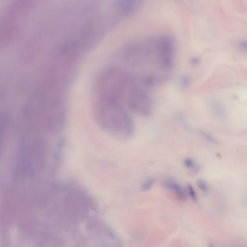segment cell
Instances as JSON below:
<instances>
[{
    "label": "cell",
    "instance_id": "obj_10",
    "mask_svg": "<svg viewBox=\"0 0 247 247\" xmlns=\"http://www.w3.org/2000/svg\"><path fill=\"white\" fill-rule=\"evenodd\" d=\"M197 131V133H199V134L200 135V136H201L203 138H205L207 140H209L212 143H217V140L214 137H213L212 136L209 134V133L205 132L204 131L201 130H198Z\"/></svg>",
    "mask_w": 247,
    "mask_h": 247
},
{
    "label": "cell",
    "instance_id": "obj_6",
    "mask_svg": "<svg viewBox=\"0 0 247 247\" xmlns=\"http://www.w3.org/2000/svg\"><path fill=\"white\" fill-rule=\"evenodd\" d=\"M210 108L212 113L218 118L222 119L226 117V110L225 107L218 100H212L210 102Z\"/></svg>",
    "mask_w": 247,
    "mask_h": 247
},
{
    "label": "cell",
    "instance_id": "obj_4",
    "mask_svg": "<svg viewBox=\"0 0 247 247\" xmlns=\"http://www.w3.org/2000/svg\"><path fill=\"white\" fill-rule=\"evenodd\" d=\"M145 0H115L114 2V13L121 21L139 11Z\"/></svg>",
    "mask_w": 247,
    "mask_h": 247
},
{
    "label": "cell",
    "instance_id": "obj_3",
    "mask_svg": "<svg viewBox=\"0 0 247 247\" xmlns=\"http://www.w3.org/2000/svg\"><path fill=\"white\" fill-rule=\"evenodd\" d=\"M148 89L139 81L128 98L127 104V109L143 117H150L152 114L153 104Z\"/></svg>",
    "mask_w": 247,
    "mask_h": 247
},
{
    "label": "cell",
    "instance_id": "obj_1",
    "mask_svg": "<svg viewBox=\"0 0 247 247\" xmlns=\"http://www.w3.org/2000/svg\"><path fill=\"white\" fill-rule=\"evenodd\" d=\"M176 43L170 35L161 34L131 41L118 50L123 67L150 89L170 79L175 65Z\"/></svg>",
    "mask_w": 247,
    "mask_h": 247
},
{
    "label": "cell",
    "instance_id": "obj_11",
    "mask_svg": "<svg viewBox=\"0 0 247 247\" xmlns=\"http://www.w3.org/2000/svg\"><path fill=\"white\" fill-rule=\"evenodd\" d=\"M196 185L198 187L204 192H207L209 190V186L205 181L203 179H199L196 182Z\"/></svg>",
    "mask_w": 247,
    "mask_h": 247
},
{
    "label": "cell",
    "instance_id": "obj_8",
    "mask_svg": "<svg viewBox=\"0 0 247 247\" xmlns=\"http://www.w3.org/2000/svg\"><path fill=\"white\" fill-rule=\"evenodd\" d=\"M154 182L155 181H154V179H148L143 184L141 185V190L143 192L148 191L149 190H150L151 188L152 187L154 184Z\"/></svg>",
    "mask_w": 247,
    "mask_h": 247
},
{
    "label": "cell",
    "instance_id": "obj_9",
    "mask_svg": "<svg viewBox=\"0 0 247 247\" xmlns=\"http://www.w3.org/2000/svg\"><path fill=\"white\" fill-rule=\"evenodd\" d=\"M190 84V79L188 76L183 75L179 79V86L183 89L186 88Z\"/></svg>",
    "mask_w": 247,
    "mask_h": 247
},
{
    "label": "cell",
    "instance_id": "obj_7",
    "mask_svg": "<svg viewBox=\"0 0 247 247\" xmlns=\"http://www.w3.org/2000/svg\"><path fill=\"white\" fill-rule=\"evenodd\" d=\"M184 165L187 169H192L194 171H197L198 167L195 164V162L191 158H187L184 160Z\"/></svg>",
    "mask_w": 247,
    "mask_h": 247
},
{
    "label": "cell",
    "instance_id": "obj_12",
    "mask_svg": "<svg viewBox=\"0 0 247 247\" xmlns=\"http://www.w3.org/2000/svg\"><path fill=\"white\" fill-rule=\"evenodd\" d=\"M188 190L189 195L191 197L193 200L194 201H196V200H197V196H196V193L195 192L192 185H191V184H188Z\"/></svg>",
    "mask_w": 247,
    "mask_h": 247
},
{
    "label": "cell",
    "instance_id": "obj_5",
    "mask_svg": "<svg viewBox=\"0 0 247 247\" xmlns=\"http://www.w3.org/2000/svg\"><path fill=\"white\" fill-rule=\"evenodd\" d=\"M164 186L166 188L172 190L179 199L186 201L187 199V194L184 188L176 182L168 179L164 182Z\"/></svg>",
    "mask_w": 247,
    "mask_h": 247
},
{
    "label": "cell",
    "instance_id": "obj_2",
    "mask_svg": "<svg viewBox=\"0 0 247 247\" xmlns=\"http://www.w3.org/2000/svg\"><path fill=\"white\" fill-rule=\"evenodd\" d=\"M97 122L106 132L120 140L130 139L134 134V123L127 109L120 104L97 100Z\"/></svg>",
    "mask_w": 247,
    "mask_h": 247
},
{
    "label": "cell",
    "instance_id": "obj_14",
    "mask_svg": "<svg viewBox=\"0 0 247 247\" xmlns=\"http://www.w3.org/2000/svg\"><path fill=\"white\" fill-rule=\"evenodd\" d=\"M240 46L244 50H247V41H243L241 42Z\"/></svg>",
    "mask_w": 247,
    "mask_h": 247
},
{
    "label": "cell",
    "instance_id": "obj_13",
    "mask_svg": "<svg viewBox=\"0 0 247 247\" xmlns=\"http://www.w3.org/2000/svg\"><path fill=\"white\" fill-rule=\"evenodd\" d=\"M200 60L199 58H194L191 60V63L193 65H196L199 63Z\"/></svg>",
    "mask_w": 247,
    "mask_h": 247
},
{
    "label": "cell",
    "instance_id": "obj_15",
    "mask_svg": "<svg viewBox=\"0 0 247 247\" xmlns=\"http://www.w3.org/2000/svg\"><path fill=\"white\" fill-rule=\"evenodd\" d=\"M245 199H245V201H246V203H247V196H246V198H245Z\"/></svg>",
    "mask_w": 247,
    "mask_h": 247
}]
</instances>
